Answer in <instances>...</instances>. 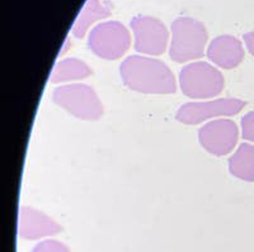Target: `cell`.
<instances>
[{
	"label": "cell",
	"instance_id": "cell-1",
	"mask_svg": "<svg viewBox=\"0 0 254 252\" xmlns=\"http://www.w3.org/2000/svg\"><path fill=\"white\" fill-rule=\"evenodd\" d=\"M125 85L142 94H174L177 83L173 72L163 61L147 56H128L120 65Z\"/></svg>",
	"mask_w": 254,
	"mask_h": 252
},
{
	"label": "cell",
	"instance_id": "cell-12",
	"mask_svg": "<svg viewBox=\"0 0 254 252\" xmlns=\"http://www.w3.org/2000/svg\"><path fill=\"white\" fill-rule=\"evenodd\" d=\"M93 74L92 69L87 63L79 58H65L59 61L52 69L50 83L61 84L70 83V81H79L89 78Z\"/></svg>",
	"mask_w": 254,
	"mask_h": 252
},
{
	"label": "cell",
	"instance_id": "cell-9",
	"mask_svg": "<svg viewBox=\"0 0 254 252\" xmlns=\"http://www.w3.org/2000/svg\"><path fill=\"white\" fill-rule=\"evenodd\" d=\"M63 227L45 213L31 208L20 206L18 215V235L23 240H40L49 236L58 235Z\"/></svg>",
	"mask_w": 254,
	"mask_h": 252
},
{
	"label": "cell",
	"instance_id": "cell-11",
	"mask_svg": "<svg viewBox=\"0 0 254 252\" xmlns=\"http://www.w3.org/2000/svg\"><path fill=\"white\" fill-rule=\"evenodd\" d=\"M111 4L103 0H88L81 9L80 14L72 26V35L76 38H83L88 29L98 20L104 19L111 14Z\"/></svg>",
	"mask_w": 254,
	"mask_h": 252
},
{
	"label": "cell",
	"instance_id": "cell-6",
	"mask_svg": "<svg viewBox=\"0 0 254 252\" xmlns=\"http://www.w3.org/2000/svg\"><path fill=\"white\" fill-rule=\"evenodd\" d=\"M247 101L238 98H220L214 101H197L183 104L177 110L178 122L187 126L203 123L210 119L237 115L246 108Z\"/></svg>",
	"mask_w": 254,
	"mask_h": 252
},
{
	"label": "cell",
	"instance_id": "cell-5",
	"mask_svg": "<svg viewBox=\"0 0 254 252\" xmlns=\"http://www.w3.org/2000/svg\"><path fill=\"white\" fill-rule=\"evenodd\" d=\"M131 36L117 20L95 26L88 37V46L94 54L104 60H119L130 49Z\"/></svg>",
	"mask_w": 254,
	"mask_h": 252
},
{
	"label": "cell",
	"instance_id": "cell-2",
	"mask_svg": "<svg viewBox=\"0 0 254 252\" xmlns=\"http://www.w3.org/2000/svg\"><path fill=\"white\" fill-rule=\"evenodd\" d=\"M207 38L206 27L201 22L188 17L177 18L172 24L171 58L179 63L198 60L205 53Z\"/></svg>",
	"mask_w": 254,
	"mask_h": 252
},
{
	"label": "cell",
	"instance_id": "cell-3",
	"mask_svg": "<svg viewBox=\"0 0 254 252\" xmlns=\"http://www.w3.org/2000/svg\"><path fill=\"white\" fill-rule=\"evenodd\" d=\"M179 84L186 97L205 101L220 95L225 88V79L214 65L196 61L181 70Z\"/></svg>",
	"mask_w": 254,
	"mask_h": 252
},
{
	"label": "cell",
	"instance_id": "cell-14",
	"mask_svg": "<svg viewBox=\"0 0 254 252\" xmlns=\"http://www.w3.org/2000/svg\"><path fill=\"white\" fill-rule=\"evenodd\" d=\"M32 252H70L64 244L55 240L42 241L35 246Z\"/></svg>",
	"mask_w": 254,
	"mask_h": 252
},
{
	"label": "cell",
	"instance_id": "cell-7",
	"mask_svg": "<svg viewBox=\"0 0 254 252\" xmlns=\"http://www.w3.org/2000/svg\"><path fill=\"white\" fill-rule=\"evenodd\" d=\"M130 26L135 37L136 51L149 56H160L164 53L169 33L160 20L149 15H137L131 19Z\"/></svg>",
	"mask_w": 254,
	"mask_h": 252
},
{
	"label": "cell",
	"instance_id": "cell-13",
	"mask_svg": "<svg viewBox=\"0 0 254 252\" xmlns=\"http://www.w3.org/2000/svg\"><path fill=\"white\" fill-rule=\"evenodd\" d=\"M229 171L240 180L254 183V145L242 144L229 158Z\"/></svg>",
	"mask_w": 254,
	"mask_h": 252
},
{
	"label": "cell",
	"instance_id": "cell-16",
	"mask_svg": "<svg viewBox=\"0 0 254 252\" xmlns=\"http://www.w3.org/2000/svg\"><path fill=\"white\" fill-rule=\"evenodd\" d=\"M243 40H244V43H246L249 53L254 57V31L246 33V35L243 36Z\"/></svg>",
	"mask_w": 254,
	"mask_h": 252
},
{
	"label": "cell",
	"instance_id": "cell-10",
	"mask_svg": "<svg viewBox=\"0 0 254 252\" xmlns=\"http://www.w3.org/2000/svg\"><path fill=\"white\" fill-rule=\"evenodd\" d=\"M207 57L221 69H235L244 60L243 43L233 36H219L208 45Z\"/></svg>",
	"mask_w": 254,
	"mask_h": 252
},
{
	"label": "cell",
	"instance_id": "cell-15",
	"mask_svg": "<svg viewBox=\"0 0 254 252\" xmlns=\"http://www.w3.org/2000/svg\"><path fill=\"white\" fill-rule=\"evenodd\" d=\"M242 136L244 140L254 144V112L247 113L242 118Z\"/></svg>",
	"mask_w": 254,
	"mask_h": 252
},
{
	"label": "cell",
	"instance_id": "cell-4",
	"mask_svg": "<svg viewBox=\"0 0 254 252\" xmlns=\"http://www.w3.org/2000/svg\"><path fill=\"white\" fill-rule=\"evenodd\" d=\"M52 101L78 119L93 122L103 115L101 99L92 86L85 84L59 86L52 93Z\"/></svg>",
	"mask_w": 254,
	"mask_h": 252
},
{
	"label": "cell",
	"instance_id": "cell-8",
	"mask_svg": "<svg viewBox=\"0 0 254 252\" xmlns=\"http://www.w3.org/2000/svg\"><path fill=\"white\" fill-rule=\"evenodd\" d=\"M239 140V128L230 119L220 118L210 120L198 131V141L201 146L211 155L225 156L237 146Z\"/></svg>",
	"mask_w": 254,
	"mask_h": 252
}]
</instances>
